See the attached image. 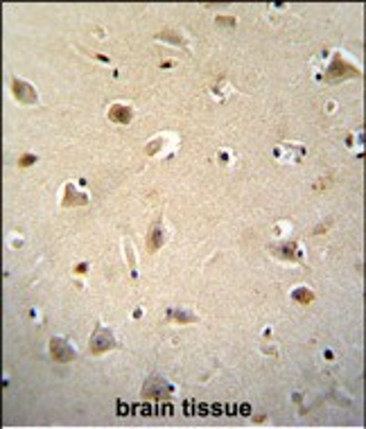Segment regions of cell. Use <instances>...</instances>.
Masks as SVG:
<instances>
[{
  "label": "cell",
  "mask_w": 366,
  "mask_h": 429,
  "mask_svg": "<svg viewBox=\"0 0 366 429\" xmlns=\"http://www.w3.org/2000/svg\"><path fill=\"white\" fill-rule=\"evenodd\" d=\"M292 298H294L296 303H303V305H310V303H312V300H314V294H312V292H310V289H307V287H298V289H294V292H292Z\"/></svg>",
  "instance_id": "30bf717a"
},
{
  "label": "cell",
  "mask_w": 366,
  "mask_h": 429,
  "mask_svg": "<svg viewBox=\"0 0 366 429\" xmlns=\"http://www.w3.org/2000/svg\"><path fill=\"white\" fill-rule=\"evenodd\" d=\"M240 411H242V416H249V413H251V406H249V405H242V406H240Z\"/></svg>",
  "instance_id": "ac0fdd59"
},
{
  "label": "cell",
  "mask_w": 366,
  "mask_h": 429,
  "mask_svg": "<svg viewBox=\"0 0 366 429\" xmlns=\"http://www.w3.org/2000/svg\"><path fill=\"white\" fill-rule=\"evenodd\" d=\"M160 145H163V140H154L152 145H149V147H147V154H156V152H159V149H160Z\"/></svg>",
  "instance_id": "9a60e30c"
},
{
  "label": "cell",
  "mask_w": 366,
  "mask_h": 429,
  "mask_svg": "<svg viewBox=\"0 0 366 429\" xmlns=\"http://www.w3.org/2000/svg\"><path fill=\"white\" fill-rule=\"evenodd\" d=\"M86 269H89V267H86V265L82 262V265H77V267H75V273H86Z\"/></svg>",
  "instance_id": "e0dca14e"
},
{
  "label": "cell",
  "mask_w": 366,
  "mask_h": 429,
  "mask_svg": "<svg viewBox=\"0 0 366 429\" xmlns=\"http://www.w3.org/2000/svg\"><path fill=\"white\" fill-rule=\"evenodd\" d=\"M109 118H111L113 122H118V124H129L131 118H134V113H131L129 106L115 104V106H111V111H109Z\"/></svg>",
  "instance_id": "52a82bcc"
},
{
  "label": "cell",
  "mask_w": 366,
  "mask_h": 429,
  "mask_svg": "<svg viewBox=\"0 0 366 429\" xmlns=\"http://www.w3.org/2000/svg\"><path fill=\"white\" fill-rule=\"evenodd\" d=\"M163 244H165V230L160 228V226H156V228L152 230V233H149V240H147V248L149 251H159L160 247H163Z\"/></svg>",
  "instance_id": "ba28073f"
},
{
  "label": "cell",
  "mask_w": 366,
  "mask_h": 429,
  "mask_svg": "<svg viewBox=\"0 0 366 429\" xmlns=\"http://www.w3.org/2000/svg\"><path fill=\"white\" fill-rule=\"evenodd\" d=\"M34 160H39V158L34 156V154H23V156L18 158V165H21V167H30V165L34 163Z\"/></svg>",
  "instance_id": "8fae6325"
},
{
  "label": "cell",
  "mask_w": 366,
  "mask_h": 429,
  "mask_svg": "<svg viewBox=\"0 0 366 429\" xmlns=\"http://www.w3.org/2000/svg\"><path fill=\"white\" fill-rule=\"evenodd\" d=\"M357 75H360V70H357L355 66L346 64L342 54H335L332 64L328 66L325 79H328V82H342V79H346V77H357Z\"/></svg>",
  "instance_id": "6da1fadb"
},
{
  "label": "cell",
  "mask_w": 366,
  "mask_h": 429,
  "mask_svg": "<svg viewBox=\"0 0 366 429\" xmlns=\"http://www.w3.org/2000/svg\"><path fill=\"white\" fill-rule=\"evenodd\" d=\"M12 90H14V97H16L21 104H36V90L32 89L27 82H21V79H16L14 77L12 79Z\"/></svg>",
  "instance_id": "5b68a950"
},
{
  "label": "cell",
  "mask_w": 366,
  "mask_h": 429,
  "mask_svg": "<svg viewBox=\"0 0 366 429\" xmlns=\"http://www.w3.org/2000/svg\"><path fill=\"white\" fill-rule=\"evenodd\" d=\"M172 391H174V386L172 384H167L163 377H149V382L145 384V388H142V395L145 398H170Z\"/></svg>",
  "instance_id": "7a4b0ae2"
},
{
  "label": "cell",
  "mask_w": 366,
  "mask_h": 429,
  "mask_svg": "<svg viewBox=\"0 0 366 429\" xmlns=\"http://www.w3.org/2000/svg\"><path fill=\"white\" fill-rule=\"evenodd\" d=\"M129 409H131V406L127 405V402L118 400V416H129Z\"/></svg>",
  "instance_id": "4fadbf2b"
},
{
  "label": "cell",
  "mask_w": 366,
  "mask_h": 429,
  "mask_svg": "<svg viewBox=\"0 0 366 429\" xmlns=\"http://www.w3.org/2000/svg\"><path fill=\"white\" fill-rule=\"evenodd\" d=\"M206 411H208V405H199V413H201V416H206Z\"/></svg>",
  "instance_id": "d6986e66"
},
{
  "label": "cell",
  "mask_w": 366,
  "mask_h": 429,
  "mask_svg": "<svg viewBox=\"0 0 366 429\" xmlns=\"http://www.w3.org/2000/svg\"><path fill=\"white\" fill-rule=\"evenodd\" d=\"M274 255H278V258H285V260H298V255L301 253L296 251V244H283V247H276L274 248Z\"/></svg>",
  "instance_id": "9c48e42d"
},
{
  "label": "cell",
  "mask_w": 366,
  "mask_h": 429,
  "mask_svg": "<svg viewBox=\"0 0 366 429\" xmlns=\"http://www.w3.org/2000/svg\"><path fill=\"white\" fill-rule=\"evenodd\" d=\"M159 411L163 413V416H172V405H160Z\"/></svg>",
  "instance_id": "2e32d148"
},
{
  "label": "cell",
  "mask_w": 366,
  "mask_h": 429,
  "mask_svg": "<svg viewBox=\"0 0 366 429\" xmlns=\"http://www.w3.org/2000/svg\"><path fill=\"white\" fill-rule=\"evenodd\" d=\"M115 346H118V343H115V339H113V335L109 332V330H104V328L95 330L93 339H91V353L93 355H102V353H107V350H111V348H115Z\"/></svg>",
  "instance_id": "3957f363"
},
{
  "label": "cell",
  "mask_w": 366,
  "mask_h": 429,
  "mask_svg": "<svg viewBox=\"0 0 366 429\" xmlns=\"http://www.w3.org/2000/svg\"><path fill=\"white\" fill-rule=\"evenodd\" d=\"M217 25H229V27H233V25H235V18H230V16H217Z\"/></svg>",
  "instance_id": "5bb4252c"
},
{
  "label": "cell",
  "mask_w": 366,
  "mask_h": 429,
  "mask_svg": "<svg viewBox=\"0 0 366 429\" xmlns=\"http://www.w3.org/2000/svg\"><path fill=\"white\" fill-rule=\"evenodd\" d=\"M50 355H52L54 361H61V364L75 359V350H72V348L68 346V341L61 339V337H54V339L50 341Z\"/></svg>",
  "instance_id": "277c9868"
},
{
  "label": "cell",
  "mask_w": 366,
  "mask_h": 429,
  "mask_svg": "<svg viewBox=\"0 0 366 429\" xmlns=\"http://www.w3.org/2000/svg\"><path fill=\"white\" fill-rule=\"evenodd\" d=\"M84 203H89V197L84 192H77L75 185L68 183L66 185V197H64V206L70 208V206H84Z\"/></svg>",
  "instance_id": "8992f818"
},
{
  "label": "cell",
  "mask_w": 366,
  "mask_h": 429,
  "mask_svg": "<svg viewBox=\"0 0 366 429\" xmlns=\"http://www.w3.org/2000/svg\"><path fill=\"white\" fill-rule=\"evenodd\" d=\"M172 316L177 318V321H195V316H192V314H185V312H172Z\"/></svg>",
  "instance_id": "7c38bea8"
}]
</instances>
